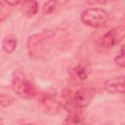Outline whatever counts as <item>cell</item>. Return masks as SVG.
Wrapping results in <instances>:
<instances>
[{
  "label": "cell",
  "instance_id": "cell-1",
  "mask_svg": "<svg viewBox=\"0 0 125 125\" xmlns=\"http://www.w3.org/2000/svg\"><path fill=\"white\" fill-rule=\"evenodd\" d=\"M54 37L55 33L52 30H45L30 35L26 42L28 55L33 59H40L45 56L51 48Z\"/></svg>",
  "mask_w": 125,
  "mask_h": 125
},
{
  "label": "cell",
  "instance_id": "cell-2",
  "mask_svg": "<svg viewBox=\"0 0 125 125\" xmlns=\"http://www.w3.org/2000/svg\"><path fill=\"white\" fill-rule=\"evenodd\" d=\"M93 97L94 90L92 88L80 86L75 90H70L63 94L64 104L62 106H72L83 109L90 104Z\"/></svg>",
  "mask_w": 125,
  "mask_h": 125
},
{
  "label": "cell",
  "instance_id": "cell-3",
  "mask_svg": "<svg viewBox=\"0 0 125 125\" xmlns=\"http://www.w3.org/2000/svg\"><path fill=\"white\" fill-rule=\"evenodd\" d=\"M12 89L20 97L31 99L38 95L36 86L29 81L25 75L19 69L15 70L12 75Z\"/></svg>",
  "mask_w": 125,
  "mask_h": 125
},
{
  "label": "cell",
  "instance_id": "cell-4",
  "mask_svg": "<svg viewBox=\"0 0 125 125\" xmlns=\"http://www.w3.org/2000/svg\"><path fill=\"white\" fill-rule=\"evenodd\" d=\"M108 18L109 16L107 12L100 8H90L81 14L82 22L91 27H100L104 25L107 22Z\"/></svg>",
  "mask_w": 125,
  "mask_h": 125
},
{
  "label": "cell",
  "instance_id": "cell-5",
  "mask_svg": "<svg viewBox=\"0 0 125 125\" xmlns=\"http://www.w3.org/2000/svg\"><path fill=\"white\" fill-rule=\"evenodd\" d=\"M125 35V26L124 25H119L114 28H111L109 31L104 33L100 41H99V46L102 49H111L115 45L119 44Z\"/></svg>",
  "mask_w": 125,
  "mask_h": 125
},
{
  "label": "cell",
  "instance_id": "cell-6",
  "mask_svg": "<svg viewBox=\"0 0 125 125\" xmlns=\"http://www.w3.org/2000/svg\"><path fill=\"white\" fill-rule=\"evenodd\" d=\"M90 73H91V65L85 60L78 62L69 70L70 77L76 82H82L86 80L90 75Z\"/></svg>",
  "mask_w": 125,
  "mask_h": 125
},
{
  "label": "cell",
  "instance_id": "cell-7",
  "mask_svg": "<svg viewBox=\"0 0 125 125\" xmlns=\"http://www.w3.org/2000/svg\"><path fill=\"white\" fill-rule=\"evenodd\" d=\"M67 115L63 120V125H84L85 123V115L82 108L72 107V106H63Z\"/></svg>",
  "mask_w": 125,
  "mask_h": 125
},
{
  "label": "cell",
  "instance_id": "cell-8",
  "mask_svg": "<svg viewBox=\"0 0 125 125\" xmlns=\"http://www.w3.org/2000/svg\"><path fill=\"white\" fill-rule=\"evenodd\" d=\"M40 102L43 110L48 114H57L63 107L62 103L52 95L44 96Z\"/></svg>",
  "mask_w": 125,
  "mask_h": 125
},
{
  "label": "cell",
  "instance_id": "cell-9",
  "mask_svg": "<svg viewBox=\"0 0 125 125\" xmlns=\"http://www.w3.org/2000/svg\"><path fill=\"white\" fill-rule=\"evenodd\" d=\"M104 88L106 92L112 94H123L124 93V76L113 77L107 79L104 84Z\"/></svg>",
  "mask_w": 125,
  "mask_h": 125
},
{
  "label": "cell",
  "instance_id": "cell-10",
  "mask_svg": "<svg viewBox=\"0 0 125 125\" xmlns=\"http://www.w3.org/2000/svg\"><path fill=\"white\" fill-rule=\"evenodd\" d=\"M21 11L26 18H33L38 12V3L36 1H24L21 4Z\"/></svg>",
  "mask_w": 125,
  "mask_h": 125
},
{
  "label": "cell",
  "instance_id": "cell-11",
  "mask_svg": "<svg viewBox=\"0 0 125 125\" xmlns=\"http://www.w3.org/2000/svg\"><path fill=\"white\" fill-rule=\"evenodd\" d=\"M17 44H18V41H17V38L12 35V34H9V35H6L2 41V48L4 50V52H6L7 54H11L13 53L16 48H17Z\"/></svg>",
  "mask_w": 125,
  "mask_h": 125
},
{
  "label": "cell",
  "instance_id": "cell-12",
  "mask_svg": "<svg viewBox=\"0 0 125 125\" xmlns=\"http://www.w3.org/2000/svg\"><path fill=\"white\" fill-rule=\"evenodd\" d=\"M14 7L10 6L7 1H0V23L6 21L13 12Z\"/></svg>",
  "mask_w": 125,
  "mask_h": 125
},
{
  "label": "cell",
  "instance_id": "cell-13",
  "mask_svg": "<svg viewBox=\"0 0 125 125\" xmlns=\"http://www.w3.org/2000/svg\"><path fill=\"white\" fill-rule=\"evenodd\" d=\"M58 2L57 1H48L46 3H44L43 5V13L44 14H52L53 12H55L58 8Z\"/></svg>",
  "mask_w": 125,
  "mask_h": 125
},
{
  "label": "cell",
  "instance_id": "cell-14",
  "mask_svg": "<svg viewBox=\"0 0 125 125\" xmlns=\"http://www.w3.org/2000/svg\"><path fill=\"white\" fill-rule=\"evenodd\" d=\"M15 103V99L7 94L0 93V106H10Z\"/></svg>",
  "mask_w": 125,
  "mask_h": 125
},
{
  "label": "cell",
  "instance_id": "cell-15",
  "mask_svg": "<svg viewBox=\"0 0 125 125\" xmlns=\"http://www.w3.org/2000/svg\"><path fill=\"white\" fill-rule=\"evenodd\" d=\"M114 62L119 65L120 67H124L125 66V55H124V46L121 47V50H120V54L115 57L114 59Z\"/></svg>",
  "mask_w": 125,
  "mask_h": 125
},
{
  "label": "cell",
  "instance_id": "cell-16",
  "mask_svg": "<svg viewBox=\"0 0 125 125\" xmlns=\"http://www.w3.org/2000/svg\"><path fill=\"white\" fill-rule=\"evenodd\" d=\"M22 125H40V124H38V123H25Z\"/></svg>",
  "mask_w": 125,
  "mask_h": 125
},
{
  "label": "cell",
  "instance_id": "cell-17",
  "mask_svg": "<svg viewBox=\"0 0 125 125\" xmlns=\"http://www.w3.org/2000/svg\"><path fill=\"white\" fill-rule=\"evenodd\" d=\"M0 125H3V120H2L1 117H0Z\"/></svg>",
  "mask_w": 125,
  "mask_h": 125
},
{
  "label": "cell",
  "instance_id": "cell-18",
  "mask_svg": "<svg viewBox=\"0 0 125 125\" xmlns=\"http://www.w3.org/2000/svg\"><path fill=\"white\" fill-rule=\"evenodd\" d=\"M104 125H106V124H104Z\"/></svg>",
  "mask_w": 125,
  "mask_h": 125
}]
</instances>
